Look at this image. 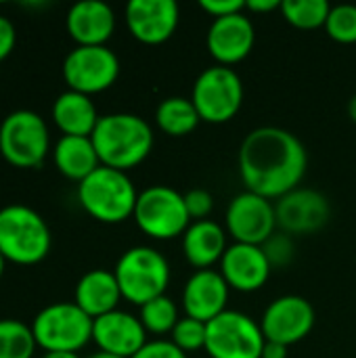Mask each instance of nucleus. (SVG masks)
I'll use <instances>...</instances> for the list:
<instances>
[{"mask_svg": "<svg viewBox=\"0 0 356 358\" xmlns=\"http://www.w3.org/2000/svg\"><path fill=\"white\" fill-rule=\"evenodd\" d=\"M132 218L145 235L157 241L180 237L191 227L185 195L166 185H153L141 191Z\"/></svg>", "mask_w": 356, "mask_h": 358, "instance_id": "9", "label": "nucleus"}, {"mask_svg": "<svg viewBox=\"0 0 356 358\" xmlns=\"http://www.w3.org/2000/svg\"><path fill=\"white\" fill-rule=\"evenodd\" d=\"M36 348L31 325L17 319H0V358H31Z\"/></svg>", "mask_w": 356, "mask_h": 358, "instance_id": "27", "label": "nucleus"}, {"mask_svg": "<svg viewBox=\"0 0 356 358\" xmlns=\"http://www.w3.org/2000/svg\"><path fill=\"white\" fill-rule=\"evenodd\" d=\"M277 229L275 203L256 193L243 191L227 208V233L235 243L264 245Z\"/></svg>", "mask_w": 356, "mask_h": 358, "instance_id": "12", "label": "nucleus"}, {"mask_svg": "<svg viewBox=\"0 0 356 358\" xmlns=\"http://www.w3.org/2000/svg\"><path fill=\"white\" fill-rule=\"evenodd\" d=\"M50 151L48 126L29 109L8 113L0 124V153L15 168H38Z\"/></svg>", "mask_w": 356, "mask_h": 358, "instance_id": "7", "label": "nucleus"}, {"mask_svg": "<svg viewBox=\"0 0 356 358\" xmlns=\"http://www.w3.org/2000/svg\"><path fill=\"white\" fill-rule=\"evenodd\" d=\"M63 80L86 96L111 88L120 76V59L107 46H76L63 61Z\"/></svg>", "mask_w": 356, "mask_h": 358, "instance_id": "11", "label": "nucleus"}, {"mask_svg": "<svg viewBox=\"0 0 356 358\" xmlns=\"http://www.w3.org/2000/svg\"><path fill=\"white\" fill-rule=\"evenodd\" d=\"M306 166V147L285 128H256L243 138L239 149V176L245 191L266 199H281L298 189Z\"/></svg>", "mask_w": 356, "mask_h": 358, "instance_id": "1", "label": "nucleus"}, {"mask_svg": "<svg viewBox=\"0 0 356 358\" xmlns=\"http://www.w3.org/2000/svg\"><path fill=\"white\" fill-rule=\"evenodd\" d=\"M277 227L290 235H311L329 220V201L313 189H294L275 203Z\"/></svg>", "mask_w": 356, "mask_h": 358, "instance_id": "15", "label": "nucleus"}, {"mask_svg": "<svg viewBox=\"0 0 356 358\" xmlns=\"http://www.w3.org/2000/svg\"><path fill=\"white\" fill-rule=\"evenodd\" d=\"M262 250H264V254H266V258H269V262H271L273 268L275 266H285L294 258V241L285 233H279V235L275 233L262 245Z\"/></svg>", "mask_w": 356, "mask_h": 358, "instance_id": "31", "label": "nucleus"}, {"mask_svg": "<svg viewBox=\"0 0 356 358\" xmlns=\"http://www.w3.org/2000/svg\"><path fill=\"white\" fill-rule=\"evenodd\" d=\"M113 275L122 298L134 306H145L147 302L164 296L170 283V264L157 250L136 245L120 256Z\"/></svg>", "mask_w": 356, "mask_h": 358, "instance_id": "5", "label": "nucleus"}, {"mask_svg": "<svg viewBox=\"0 0 356 358\" xmlns=\"http://www.w3.org/2000/svg\"><path fill=\"white\" fill-rule=\"evenodd\" d=\"M180 8L174 0H130L126 4V25L134 40L143 44H164L178 27Z\"/></svg>", "mask_w": 356, "mask_h": 358, "instance_id": "14", "label": "nucleus"}, {"mask_svg": "<svg viewBox=\"0 0 356 358\" xmlns=\"http://www.w3.org/2000/svg\"><path fill=\"white\" fill-rule=\"evenodd\" d=\"M229 289L231 287L222 279L220 271L206 268L193 273L183 292V308L187 317L210 323L227 310Z\"/></svg>", "mask_w": 356, "mask_h": 358, "instance_id": "19", "label": "nucleus"}, {"mask_svg": "<svg viewBox=\"0 0 356 358\" xmlns=\"http://www.w3.org/2000/svg\"><path fill=\"white\" fill-rule=\"evenodd\" d=\"M279 8H281V0H248L245 2V10L254 15H262V13H271Z\"/></svg>", "mask_w": 356, "mask_h": 358, "instance_id": "36", "label": "nucleus"}, {"mask_svg": "<svg viewBox=\"0 0 356 358\" xmlns=\"http://www.w3.org/2000/svg\"><path fill=\"white\" fill-rule=\"evenodd\" d=\"M88 358H120V357H113V355H107V352H101V350H99V352H94L92 357H88Z\"/></svg>", "mask_w": 356, "mask_h": 358, "instance_id": "40", "label": "nucleus"}, {"mask_svg": "<svg viewBox=\"0 0 356 358\" xmlns=\"http://www.w3.org/2000/svg\"><path fill=\"white\" fill-rule=\"evenodd\" d=\"M52 162L65 178L76 180L78 185L101 168L90 136H61L52 149Z\"/></svg>", "mask_w": 356, "mask_h": 358, "instance_id": "24", "label": "nucleus"}, {"mask_svg": "<svg viewBox=\"0 0 356 358\" xmlns=\"http://www.w3.org/2000/svg\"><path fill=\"white\" fill-rule=\"evenodd\" d=\"M208 50L218 65L231 67L241 63L256 44V27L245 13L214 19L208 29Z\"/></svg>", "mask_w": 356, "mask_h": 358, "instance_id": "16", "label": "nucleus"}, {"mask_svg": "<svg viewBox=\"0 0 356 358\" xmlns=\"http://www.w3.org/2000/svg\"><path fill=\"white\" fill-rule=\"evenodd\" d=\"M206 352L210 358H260L266 344L260 325L239 313L225 310L210 323H206Z\"/></svg>", "mask_w": 356, "mask_h": 358, "instance_id": "10", "label": "nucleus"}, {"mask_svg": "<svg viewBox=\"0 0 356 358\" xmlns=\"http://www.w3.org/2000/svg\"><path fill=\"white\" fill-rule=\"evenodd\" d=\"M4 264H6V258H4L2 252H0V279H2V273H4Z\"/></svg>", "mask_w": 356, "mask_h": 358, "instance_id": "41", "label": "nucleus"}, {"mask_svg": "<svg viewBox=\"0 0 356 358\" xmlns=\"http://www.w3.org/2000/svg\"><path fill=\"white\" fill-rule=\"evenodd\" d=\"M65 25L78 46H105L115 29V13L103 0H82L69 8Z\"/></svg>", "mask_w": 356, "mask_h": 358, "instance_id": "20", "label": "nucleus"}, {"mask_svg": "<svg viewBox=\"0 0 356 358\" xmlns=\"http://www.w3.org/2000/svg\"><path fill=\"white\" fill-rule=\"evenodd\" d=\"M260 358H287V346L277 342H266Z\"/></svg>", "mask_w": 356, "mask_h": 358, "instance_id": "37", "label": "nucleus"}, {"mask_svg": "<svg viewBox=\"0 0 356 358\" xmlns=\"http://www.w3.org/2000/svg\"><path fill=\"white\" fill-rule=\"evenodd\" d=\"M283 19L298 29L325 27L332 4L327 0H281Z\"/></svg>", "mask_w": 356, "mask_h": 358, "instance_id": "26", "label": "nucleus"}, {"mask_svg": "<svg viewBox=\"0 0 356 358\" xmlns=\"http://www.w3.org/2000/svg\"><path fill=\"white\" fill-rule=\"evenodd\" d=\"M201 117L191 99L185 96H168L157 105L155 124L168 136H187L199 126Z\"/></svg>", "mask_w": 356, "mask_h": 358, "instance_id": "25", "label": "nucleus"}, {"mask_svg": "<svg viewBox=\"0 0 356 358\" xmlns=\"http://www.w3.org/2000/svg\"><path fill=\"white\" fill-rule=\"evenodd\" d=\"M42 358H80L78 352H46Z\"/></svg>", "mask_w": 356, "mask_h": 358, "instance_id": "38", "label": "nucleus"}, {"mask_svg": "<svg viewBox=\"0 0 356 358\" xmlns=\"http://www.w3.org/2000/svg\"><path fill=\"white\" fill-rule=\"evenodd\" d=\"M348 117L356 124V94L348 101Z\"/></svg>", "mask_w": 356, "mask_h": 358, "instance_id": "39", "label": "nucleus"}, {"mask_svg": "<svg viewBox=\"0 0 356 358\" xmlns=\"http://www.w3.org/2000/svg\"><path fill=\"white\" fill-rule=\"evenodd\" d=\"M315 327V308L302 296H281L269 304L262 315L260 329L266 342L294 346L302 342Z\"/></svg>", "mask_w": 356, "mask_h": 358, "instance_id": "13", "label": "nucleus"}, {"mask_svg": "<svg viewBox=\"0 0 356 358\" xmlns=\"http://www.w3.org/2000/svg\"><path fill=\"white\" fill-rule=\"evenodd\" d=\"M15 42H17V31H15L13 21L0 15V61H4L13 52Z\"/></svg>", "mask_w": 356, "mask_h": 358, "instance_id": "35", "label": "nucleus"}, {"mask_svg": "<svg viewBox=\"0 0 356 358\" xmlns=\"http://www.w3.org/2000/svg\"><path fill=\"white\" fill-rule=\"evenodd\" d=\"M132 358H187V355L170 340H153L147 342Z\"/></svg>", "mask_w": 356, "mask_h": 358, "instance_id": "33", "label": "nucleus"}, {"mask_svg": "<svg viewBox=\"0 0 356 358\" xmlns=\"http://www.w3.org/2000/svg\"><path fill=\"white\" fill-rule=\"evenodd\" d=\"M325 31L332 40L340 44H355L356 42V4H338L332 6Z\"/></svg>", "mask_w": 356, "mask_h": 358, "instance_id": "29", "label": "nucleus"}, {"mask_svg": "<svg viewBox=\"0 0 356 358\" xmlns=\"http://www.w3.org/2000/svg\"><path fill=\"white\" fill-rule=\"evenodd\" d=\"M199 8L212 15L214 19H220V17L243 13L245 2L243 0H199Z\"/></svg>", "mask_w": 356, "mask_h": 358, "instance_id": "34", "label": "nucleus"}, {"mask_svg": "<svg viewBox=\"0 0 356 358\" xmlns=\"http://www.w3.org/2000/svg\"><path fill=\"white\" fill-rule=\"evenodd\" d=\"M92 342L101 352L132 358L147 344V331L134 315L113 310L92 321Z\"/></svg>", "mask_w": 356, "mask_h": 358, "instance_id": "18", "label": "nucleus"}, {"mask_svg": "<svg viewBox=\"0 0 356 358\" xmlns=\"http://www.w3.org/2000/svg\"><path fill=\"white\" fill-rule=\"evenodd\" d=\"M101 115L90 96L65 90L52 103V122L63 136H92Z\"/></svg>", "mask_w": 356, "mask_h": 358, "instance_id": "23", "label": "nucleus"}, {"mask_svg": "<svg viewBox=\"0 0 356 358\" xmlns=\"http://www.w3.org/2000/svg\"><path fill=\"white\" fill-rule=\"evenodd\" d=\"M50 243V229L36 210L21 203L0 210V252L6 262L38 264L48 256Z\"/></svg>", "mask_w": 356, "mask_h": 358, "instance_id": "4", "label": "nucleus"}, {"mask_svg": "<svg viewBox=\"0 0 356 358\" xmlns=\"http://www.w3.org/2000/svg\"><path fill=\"white\" fill-rule=\"evenodd\" d=\"M191 101L208 124L231 122L243 105V82L233 67L214 65L204 69L191 92Z\"/></svg>", "mask_w": 356, "mask_h": 358, "instance_id": "8", "label": "nucleus"}, {"mask_svg": "<svg viewBox=\"0 0 356 358\" xmlns=\"http://www.w3.org/2000/svg\"><path fill=\"white\" fill-rule=\"evenodd\" d=\"M170 336H172L170 342L187 355V352H195V350L206 348L208 327H206V323H201L197 319L185 317V319H178V323Z\"/></svg>", "mask_w": 356, "mask_h": 358, "instance_id": "30", "label": "nucleus"}, {"mask_svg": "<svg viewBox=\"0 0 356 358\" xmlns=\"http://www.w3.org/2000/svg\"><path fill=\"white\" fill-rule=\"evenodd\" d=\"M185 206L191 222H199V220H208V216L212 214L214 199L206 189H191L189 193H185Z\"/></svg>", "mask_w": 356, "mask_h": 358, "instance_id": "32", "label": "nucleus"}, {"mask_svg": "<svg viewBox=\"0 0 356 358\" xmlns=\"http://www.w3.org/2000/svg\"><path fill=\"white\" fill-rule=\"evenodd\" d=\"M227 248V231L214 220L191 222L183 235V254L197 271H206L220 262Z\"/></svg>", "mask_w": 356, "mask_h": 358, "instance_id": "21", "label": "nucleus"}, {"mask_svg": "<svg viewBox=\"0 0 356 358\" xmlns=\"http://www.w3.org/2000/svg\"><path fill=\"white\" fill-rule=\"evenodd\" d=\"M90 138L101 166L120 172H128L141 166L153 151L155 143L149 122L134 113L101 115Z\"/></svg>", "mask_w": 356, "mask_h": 358, "instance_id": "2", "label": "nucleus"}, {"mask_svg": "<svg viewBox=\"0 0 356 358\" xmlns=\"http://www.w3.org/2000/svg\"><path fill=\"white\" fill-rule=\"evenodd\" d=\"M31 334L44 352H78L92 340V319L76 302H57L36 315Z\"/></svg>", "mask_w": 356, "mask_h": 358, "instance_id": "6", "label": "nucleus"}, {"mask_svg": "<svg viewBox=\"0 0 356 358\" xmlns=\"http://www.w3.org/2000/svg\"><path fill=\"white\" fill-rule=\"evenodd\" d=\"M78 199L94 220L118 224L134 216L138 193L126 172L101 166L78 185Z\"/></svg>", "mask_w": 356, "mask_h": 358, "instance_id": "3", "label": "nucleus"}, {"mask_svg": "<svg viewBox=\"0 0 356 358\" xmlns=\"http://www.w3.org/2000/svg\"><path fill=\"white\" fill-rule=\"evenodd\" d=\"M138 319H141L147 334H155V336L172 334V329L178 323V308L164 294V296L147 302L145 306H141V317Z\"/></svg>", "mask_w": 356, "mask_h": 358, "instance_id": "28", "label": "nucleus"}, {"mask_svg": "<svg viewBox=\"0 0 356 358\" xmlns=\"http://www.w3.org/2000/svg\"><path fill=\"white\" fill-rule=\"evenodd\" d=\"M122 300V292L118 285V279L111 271L94 268L82 275V279L76 285V304L94 321L103 315H109L118 310V304Z\"/></svg>", "mask_w": 356, "mask_h": 358, "instance_id": "22", "label": "nucleus"}, {"mask_svg": "<svg viewBox=\"0 0 356 358\" xmlns=\"http://www.w3.org/2000/svg\"><path fill=\"white\" fill-rule=\"evenodd\" d=\"M271 262L262 245L233 243L220 260V275L231 289L250 294L266 285L271 277Z\"/></svg>", "mask_w": 356, "mask_h": 358, "instance_id": "17", "label": "nucleus"}]
</instances>
